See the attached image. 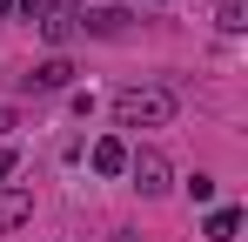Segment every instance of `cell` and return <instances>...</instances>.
Instances as JSON below:
<instances>
[{
  "label": "cell",
  "mask_w": 248,
  "mask_h": 242,
  "mask_svg": "<svg viewBox=\"0 0 248 242\" xmlns=\"http://www.w3.org/2000/svg\"><path fill=\"white\" fill-rule=\"evenodd\" d=\"M127 175H134L141 195H168V189H174V168H168L161 148H127Z\"/></svg>",
  "instance_id": "cell-2"
},
{
  "label": "cell",
  "mask_w": 248,
  "mask_h": 242,
  "mask_svg": "<svg viewBox=\"0 0 248 242\" xmlns=\"http://www.w3.org/2000/svg\"><path fill=\"white\" fill-rule=\"evenodd\" d=\"M14 168H20V155H14V148H0V182H7Z\"/></svg>",
  "instance_id": "cell-12"
},
{
  "label": "cell",
  "mask_w": 248,
  "mask_h": 242,
  "mask_svg": "<svg viewBox=\"0 0 248 242\" xmlns=\"http://www.w3.org/2000/svg\"><path fill=\"white\" fill-rule=\"evenodd\" d=\"M0 14H14V0H0Z\"/></svg>",
  "instance_id": "cell-14"
},
{
  "label": "cell",
  "mask_w": 248,
  "mask_h": 242,
  "mask_svg": "<svg viewBox=\"0 0 248 242\" xmlns=\"http://www.w3.org/2000/svg\"><path fill=\"white\" fill-rule=\"evenodd\" d=\"M215 27H221V34H242L248 27V0H221V7H215Z\"/></svg>",
  "instance_id": "cell-9"
},
{
  "label": "cell",
  "mask_w": 248,
  "mask_h": 242,
  "mask_svg": "<svg viewBox=\"0 0 248 242\" xmlns=\"http://www.w3.org/2000/svg\"><path fill=\"white\" fill-rule=\"evenodd\" d=\"M7 128H14V108H0V135H7Z\"/></svg>",
  "instance_id": "cell-13"
},
{
  "label": "cell",
  "mask_w": 248,
  "mask_h": 242,
  "mask_svg": "<svg viewBox=\"0 0 248 242\" xmlns=\"http://www.w3.org/2000/svg\"><path fill=\"white\" fill-rule=\"evenodd\" d=\"M81 14H87L81 0H54V7H47L34 27H41V40H47V47H67V40L81 34Z\"/></svg>",
  "instance_id": "cell-3"
},
{
  "label": "cell",
  "mask_w": 248,
  "mask_h": 242,
  "mask_svg": "<svg viewBox=\"0 0 248 242\" xmlns=\"http://www.w3.org/2000/svg\"><path fill=\"white\" fill-rule=\"evenodd\" d=\"M27 222H34V195L27 189H0V236L27 229Z\"/></svg>",
  "instance_id": "cell-4"
},
{
  "label": "cell",
  "mask_w": 248,
  "mask_h": 242,
  "mask_svg": "<svg viewBox=\"0 0 248 242\" xmlns=\"http://www.w3.org/2000/svg\"><path fill=\"white\" fill-rule=\"evenodd\" d=\"M94 175H127V141L121 135H101L94 141Z\"/></svg>",
  "instance_id": "cell-5"
},
{
  "label": "cell",
  "mask_w": 248,
  "mask_h": 242,
  "mask_svg": "<svg viewBox=\"0 0 248 242\" xmlns=\"http://www.w3.org/2000/svg\"><path fill=\"white\" fill-rule=\"evenodd\" d=\"M47 7H54V0H14V14H20V20H41Z\"/></svg>",
  "instance_id": "cell-11"
},
{
  "label": "cell",
  "mask_w": 248,
  "mask_h": 242,
  "mask_svg": "<svg viewBox=\"0 0 248 242\" xmlns=\"http://www.w3.org/2000/svg\"><path fill=\"white\" fill-rule=\"evenodd\" d=\"M202 236H208V242H235V236H242V208H215Z\"/></svg>",
  "instance_id": "cell-7"
},
{
  "label": "cell",
  "mask_w": 248,
  "mask_h": 242,
  "mask_svg": "<svg viewBox=\"0 0 248 242\" xmlns=\"http://www.w3.org/2000/svg\"><path fill=\"white\" fill-rule=\"evenodd\" d=\"M67 81H74V61H67V54H47L41 68L27 74V87H67Z\"/></svg>",
  "instance_id": "cell-6"
},
{
  "label": "cell",
  "mask_w": 248,
  "mask_h": 242,
  "mask_svg": "<svg viewBox=\"0 0 248 242\" xmlns=\"http://www.w3.org/2000/svg\"><path fill=\"white\" fill-rule=\"evenodd\" d=\"M81 27H87V34H121L127 14H121V7H94V14H81Z\"/></svg>",
  "instance_id": "cell-8"
},
{
  "label": "cell",
  "mask_w": 248,
  "mask_h": 242,
  "mask_svg": "<svg viewBox=\"0 0 248 242\" xmlns=\"http://www.w3.org/2000/svg\"><path fill=\"white\" fill-rule=\"evenodd\" d=\"M188 202H215V175H195L188 182Z\"/></svg>",
  "instance_id": "cell-10"
},
{
  "label": "cell",
  "mask_w": 248,
  "mask_h": 242,
  "mask_svg": "<svg viewBox=\"0 0 248 242\" xmlns=\"http://www.w3.org/2000/svg\"><path fill=\"white\" fill-rule=\"evenodd\" d=\"M174 108H181V101H174L168 87H121V94H114V121H121V128H168Z\"/></svg>",
  "instance_id": "cell-1"
}]
</instances>
